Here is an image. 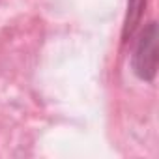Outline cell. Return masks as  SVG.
Returning a JSON list of instances; mask_svg holds the SVG:
<instances>
[{"instance_id": "cell-1", "label": "cell", "mask_w": 159, "mask_h": 159, "mask_svg": "<svg viewBox=\"0 0 159 159\" xmlns=\"http://www.w3.org/2000/svg\"><path fill=\"white\" fill-rule=\"evenodd\" d=\"M133 71L140 81L152 83L157 73V23H148L139 39L133 52Z\"/></svg>"}, {"instance_id": "cell-2", "label": "cell", "mask_w": 159, "mask_h": 159, "mask_svg": "<svg viewBox=\"0 0 159 159\" xmlns=\"http://www.w3.org/2000/svg\"><path fill=\"white\" fill-rule=\"evenodd\" d=\"M144 6H146V0H129L127 19H125V26H124V36H127V34H131L135 30V26L139 25V21L142 17Z\"/></svg>"}]
</instances>
